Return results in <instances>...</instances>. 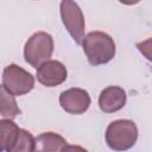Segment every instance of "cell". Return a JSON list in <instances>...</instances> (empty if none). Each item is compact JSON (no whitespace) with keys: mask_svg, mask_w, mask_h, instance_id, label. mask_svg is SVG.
<instances>
[{"mask_svg":"<svg viewBox=\"0 0 152 152\" xmlns=\"http://www.w3.org/2000/svg\"><path fill=\"white\" fill-rule=\"evenodd\" d=\"M83 51L91 65H101L110 62L115 56L113 38L102 31H91L83 37Z\"/></svg>","mask_w":152,"mask_h":152,"instance_id":"obj_1","label":"cell"},{"mask_svg":"<svg viewBox=\"0 0 152 152\" xmlns=\"http://www.w3.org/2000/svg\"><path fill=\"white\" fill-rule=\"evenodd\" d=\"M106 142L114 151H126L138 140V128L132 120L119 119L112 121L106 129Z\"/></svg>","mask_w":152,"mask_h":152,"instance_id":"obj_2","label":"cell"},{"mask_svg":"<svg viewBox=\"0 0 152 152\" xmlns=\"http://www.w3.org/2000/svg\"><path fill=\"white\" fill-rule=\"evenodd\" d=\"M53 52V38L50 33L38 31L33 33L24 46V58L33 68L49 61Z\"/></svg>","mask_w":152,"mask_h":152,"instance_id":"obj_3","label":"cell"},{"mask_svg":"<svg viewBox=\"0 0 152 152\" xmlns=\"http://www.w3.org/2000/svg\"><path fill=\"white\" fill-rule=\"evenodd\" d=\"M59 12L62 21L76 44H81L84 37L86 21L81 7L74 0H61Z\"/></svg>","mask_w":152,"mask_h":152,"instance_id":"obj_4","label":"cell"},{"mask_svg":"<svg viewBox=\"0 0 152 152\" xmlns=\"http://www.w3.org/2000/svg\"><path fill=\"white\" fill-rule=\"evenodd\" d=\"M2 86L14 96H21L33 89L34 77L21 66L10 64L2 71Z\"/></svg>","mask_w":152,"mask_h":152,"instance_id":"obj_5","label":"cell"},{"mask_svg":"<svg viewBox=\"0 0 152 152\" xmlns=\"http://www.w3.org/2000/svg\"><path fill=\"white\" fill-rule=\"evenodd\" d=\"M90 103L91 100L88 91L81 88H70L59 95V104L69 114H83L88 110Z\"/></svg>","mask_w":152,"mask_h":152,"instance_id":"obj_6","label":"cell"},{"mask_svg":"<svg viewBox=\"0 0 152 152\" xmlns=\"http://www.w3.org/2000/svg\"><path fill=\"white\" fill-rule=\"evenodd\" d=\"M36 77L39 83L51 88L62 84L68 77V71L59 61L49 59L37 68Z\"/></svg>","mask_w":152,"mask_h":152,"instance_id":"obj_7","label":"cell"},{"mask_svg":"<svg viewBox=\"0 0 152 152\" xmlns=\"http://www.w3.org/2000/svg\"><path fill=\"white\" fill-rule=\"evenodd\" d=\"M126 91L118 86L104 88L99 96V107L104 113H115L122 109L126 104Z\"/></svg>","mask_w":152,"mask_h":152,"instance_id":"obj_8","label":"cell"},{"mask_svg":"<svg viewBox=\"0 0 152 152\" xmlns=\"http://www.w3.org/2000/svg\"><path fill=\"white\" fill-rule=\"evenodd\" d=\"M68 148V142L63 137L53 132H44L34 138V151H64Z\"/></svg>","mask_w":152,"mask_h":152,"instance_id":"obj_9","label":"cell"},{"mask_svg":"<svg viewBox=\"0 0 152 152\" xmlns=\"http://www.w3.org/2000/svg\"><path fill=\"white\" fill-rule=\"evenodd\" d=\"M20 128L12 119H0V152H12Z\"/></svg>","mask_w":152,"mask_h":152,"instance_id":"obj_10","label":"cell"},{"mask_svg":"<svg viewBox=\"0 0 152 152\" xmlns=\"http://www.w3.org/2000/svg\"><path fill=\"white\" fill-rule=\"evenodd\" d=\"M20 114V109L15 97L4 86L0 84V115L8 119H14Z\"/></svg>","mask_w":152,"mask_h":152,"instance_id":"obj_11","label":"cell"},{"mask_svg":"<svg viewBox=\"0 0 152 152\" xmlns=\"http://www.w3.org/2000/svg\"><path fill=\"white\" fill-rule=\"evenodd\" d=\"M34 151V137L26 129L20 128L17 142L12 152H32Z\"/></svg>","mask_w":152,"mask_h":152,"instance_id":"obj_12","label":"cell"},{"mask_svg":"<svg viewBox=\"0 0 152 152\" xmlns=\"http://www.w3.org/2000/svg\"><path fill=\"white\" fill-rule=\"evenodd\" d=\"M141 0H119V2L127 5V6H132V5H137L138 2H140Z\"/></svg>","mask_w":152,"mask_h":152,"instance_id":"obj_13","label":"cell"}]
</instances>
